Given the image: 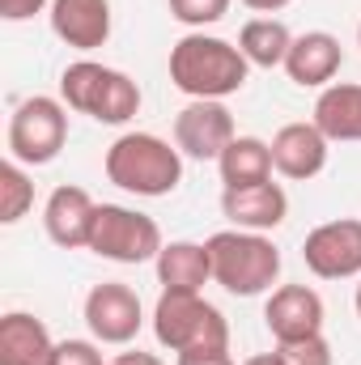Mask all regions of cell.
<instances>
[{
  "instance_id": "cell-1",
  "label": "cell",
  "mask_w": 361,
  "mask_h": 365,
  "mask_svg": "<svg viewBox=\"0 0 361 365\" xmlns=\"http://www.w3.org/2000/svg\"><path fill=\"white\" fill-rule=\"evenodd\" d=\"M247 56L238 51V43H225V38H213L204 30H191L183 34L179 43L171 47V81L175 90L187 98H230L247 86Z\"/></svg>"
},
{
  "instance_id": "cell-2",
  "label": "cell",
  "mask_w": 361,
  "mask_h": 365,
  "mask_svg": "<svg viewBox=\"0 0 361 365\" xmlns=\"http://www.w3.org/2000/svg\"><path fill=\"white\" fill-rule=\"evenodd\" d=\"M106 179L132 195H171L183 182V153L153 132H123L106 149Z\"/></svg>"
},
{
  "instance_id": "cell-3",
  "label": "cell",
  "mask_w": 361,
  "mask_h": 365,
  "mask_svg": "<svg viewBox=\"0 0 361 365\" xmlns=\"http://www.w3.org/2000/svg\"><path fill=\"white\" fill-rule=\"evenodd\" d=\"M204 247H208V259H213V280L234 297H260L280 276V251H276V242L268 234L221 230Z\"/></svg>"
},
{
  "instance_id": "cell-4",
  "label": "cell",
  "mask_w": 361,
  "mask_h": 365,
  "mask_svg": "<svg viewBox=\"0 0 361 365\" xmlns=\"http://www.w3.org/2000/svg\"><path fill=\"white\" fill-rule=\"evenodd\" d=\"M60 102L68 110H81V115L98 119V123L119 128L141 110V90L119 68H106L98 60H77L60 77Z\"/></svg>"
},
{
  "instance_id": "cell-5",
  "label": "cell",
  "mask_w": 361,
  "mask_h": 365,
  "mask_svg": "<svg viewBox=\"0 0 361 365\" xmlns=\"http://www.w3.org/2000/svg\"><path fill=\"white\" fill-rule=\"evenodd\" d=\"M153 336L171 353L230 349L225 314L213 302H204L200 293H175V289H162V297L153 306Z\"/></svg>"
},
{
  "instance_id": "cell-6",
  "label": "cell",
  "mask_w": 361,
  "mask_h": 365,
  "mask_svg": "<svg viewBox=\"0 0 361 365\" xmlns=\"http://www.w3.org/2000/svg\"><path fill=\"white\" fill-rule=\"evenodd\" d=\"M68 145V106L60 98L34 93L9 119V158L21 166H47Z\"/></svg>"
},
{
  "instance_id": "cell-7",
  "label": "cell",
  "mask_w": 361,
  "mask_h": 365,
  "mask_svg": "<svg viewBox=\"0 0 361 365\" xmlns=\"http://www.w3.org/2000/svg\"><path fill=\"white\" fill-rule=\"evenodd\" d=\"M162 230L153 217L123 208V204H98L90 234V251L111 264H149L162 255Z\"/></svg>"
},
{
  "instance_id": "cell-8",
  "label": "cell",
  "mask_w": 361,
  "mask_h": 365,
  "mask_svg": "<svg viewBox=\"0 0 361 365\" xmlns=\"http://www.w3.org/2000/svg\"><path fill=\"white\" fill-rule=\"evenodd\" d=\"M302 259L319 280L361 276V221L357 217H336V221L315 225L302 242Z\"/></svg>"
},
{
  "instance_id": "cell-9",
  "label": "cell",
  "mask_w": 361,
  "mask_h": 365,
  "mask_svg": "<svg viewBox=\"0 0 361 365\" xmlns=\"http://www.w3.org/2000/svg\"><path fill=\"white\" fill-rule=\"evenodd\" d=\"M234 140V115L225 102L213 98H191L175 115V149L191 162H217Z\"/></svg>"
},
{
  "instance_id": "cell-10",
  "label": "cell",
  "mask_w": 361,
  "mask_h": 365,
  "mask_svg": "<svg viewBox=\"0 0 361 365\" xmlns=\"http://www.w3.org/2000/svg\"><path fill=\"white\" fill-rule=\"evenodd\" d=\"M145 323L141 297L123 280H102L86 297V327L98 344H132Z\"/></svg>"
},
{
  "instance_id": "cell-11",
  "label": "cell",
  "mask_w": 361,
  "mask_h": 365,
  "mask_svg": "<svg viewBox=\"0 0 361 365\" xmlns=\"http://www.w3.org/2000/svg\"><path fill=\"white\" fill-rule=\"evenodd\" d=\"M264 323L276 344H298V340L323 336V297L310 284H280V289H272L268 306H264Z\"/></svg>"
},
{
  "instance_id": "cell-12",
  "label": "cell",
  "mask_w": 361,
  "mask_h": 365,
  "mask_svg": "<svg viewBox=\"0 0 361 365\" xmlns=\"http://www.w3.org/2000/svg\"><path fill=\"white\" fill-rule=\"evenodd\" d=\"M93 217H98V204L90 200L86 187H56L43 204V230L56 247L64 251H77V247H90V234H93Z\"/></svg>"
},
{
  "instance_id": "cell-13",
  "label": "cell",
  "mask_w": 361,
  "mask_h": 365,
  "mask_svg": "<svg viewBox=\"0 0 361 365\" xmlns=\"http://www.w3.org/2000/svg\"><path fill=\"white\" fill-rule=\"evenodd\" d=\"M340 64H345V47H340V38L327 34V30H306V34H298L293 47H289V56H285V73H289V81L302 86V90H327L332 77L340 73Z\"/></svg>"
},
{
  "instance_id": "cell-14",
  "label": "cell",
  "mask_w": 361,
  "mask_h": 365,
  "mask_svg": "<svg viewBox=\"0 0 361 365\" xmlns=\"http://www.w3.org/2000/svg\"><path fill=\"white\" fill-rule=\"evenodd\" d=\"M221 212L234 230H255L268 234L289 217V195L280 182H255V187H225L221 191Z\"/></svg>"
},
{
  "instance_id": "cell-15",
  "label": "cell",
  "mask_w": 361,
  "mask_h": 365,
  "mask_svg": "<svg viewBox=\"0 0 361 365\" xmlns=\"http://www.w3.org/2000/svg\"><path fill=\"white\" fill-rule=\"evenodd\" d=\"M327 136L315 123H285L272 136V166L293 182H306L315 175H323L327 166Z\"/></svg>"
},
{
  "instance_id": "cell-16",
  "label": "cell",
  "mask_w": 361,
  "mask_h": 365,
  "mask_svg": "<svg viewBox=\"0 0 361 365\" xmlns=\"http://www.w3.org/2000/svg\"><path fill=\"white\" fill-rule=\"evenodd\" d=\"M51 30L77 51H98L111 38V0H51Z\"/></svg>"
},
{
  "instance_id": "cell-17",
  "label": "cell",
  "mask_w": 361,
  "mask_h": 365,
  "mask_svg": "<svg viewBox=\"0 0 361 365\" xmlns=\"http://www.w3.org/2000/svg\"><path fill=\"white\" fill-rule=\"evenodd\" d=\"M0 365H56V340L43 319L9 310L0 319Z\"/></svg>"
},
{
  "instance_id": "cell-18",
  "label": "cell",
  "mask_w": 361,
  "mask_h": 365,
  "mask_svg": "<svg viewBox=\"0 0 361 365\" xmlns=\"http://www.w3.org/2000/svg\"><path fill=\"white\" fill-rule=\"evenodd\" d=\"M153 264H158L162 289H175V293H200L213 280V259L204 242H166Z\"/></svg>"
},
{
  "instance_id": "cell-19",
  "label": "cell",
  "mask_w": 361,
  "mask_h": 365,
  "mask_svg": "<svg viewBox=\"0 0 361 365\" xmlns=\"http://www.w3.org/2000/svg\"><path fill=\"white\" fill-rule=\"evenodd\" d=\"M327 140H361V86H327L310 119Z\"/></svg>"
},
{
  "instance_id": "cell-20",
  "label": "cell",
  "mask_w": 361,
  "mask_h": 365,
  "mask_svg": "<svg viewBox=\"0 0 361 365\" xmlns=\"http://www.w3.org/2000/svg\"><path fill=\"white\" fill-rule=\"evenodd\" d=\"M217 170L225 187H255L272 179V145L260 136H234L230 149L217 158Z\"/></svg>"
},
{
  "instance_id": "cell-21",
  "label": "cell",
  "mask_w": 361,
  "mask_h": 365,
  "mask_svg": "<svg viewBox=\"0 0 361 365\" xmlns=\"http://www.w3.org/2000/svg\"><path fill=\"white\" fill-rule=\"evenodd\" d=\"M293 47V34L280 17H251L238 30V51L255 68H285V56Z\"/></svg>"
},
{
  "instance_id": "cell-22",
  "label": "cell",
  "mask_w": 361,
  "mask_h": 365,
  "mask_svg": "<svg viewBox=\"0 0 361 365\" xmlns=\"http://www.w3.org/2000/svg\"><path fill=\"white\" fill-rule=\"evenodd\" d=\"M30 208H34V182L21 170V162L9 158L0 166V221L4 225H17Z\"/></svg>"
},
{
  "instance_id": "cell-23",
  "label": "cell",
  "mask_w": 361,
  "mask_h": 365,
  "mask_svg": "<svg viewBox=\"0 0 361 365\" xmlns=\"http://www.w3.org/2000/svg\"><path fill=\"white\" fill-rule=\"evenodd\" d=\"M225 13H230V0H171V17L191 30H204V26L221 21Z\"/></svg>"
},
{
  "instance_id": "cell-24",
  "label": "cell",
  "mask_w": 361,
  "mask_h": 365,
  "mask_svg": "<svg viewBox=\"0 0 361 365\" xmlns=\"http://www.w3.org/2000/svg\"><path fill=\"white\" fill-rule=\"evenodd\" d=\"M276 349L289 365H332V344L323 336H310V340H298V344H276Z\"/></svg>"
},
{
  "instance_id": "cell-25",
  "label": "cell",
  "mask_w": 361,
  "mask_h": 365,
  "mask_svg": "<svg viewBox=\"0 0 361 365\" xmlns=\"http://www.w3.org/2000/svg\"><path fill=\"white\" fill-rule=\"evenodd\" d=\"M56 365H106L98 344L90 340H60L56 344Z\"/></svg>"
},
{
  "instance_id": "cell-26",
  "label": "cell",
  "mask_w": 361,
  "mask_h": 365,
  "mask_svg": "<svg viewBox=\"0 0 361 365\" xmlns=\"http://www.w3.org/2000/svg\"><path fill=\"white\" fill-rule=\"evenodd\" d=\"M47 0H0V17L4 21H30L34 13H43Z\"/></svg>"
},
{
  "instance_id": "cell-27",
  "label": "cell",
  "mask_w": 361,
  "mask_h": 365,
  "mask_svg": "<svg viewBox=\"0 0 361 365\" xmlns=\"http://www.w3.org/2000/svg\"><path fill=\"white\" fill-rule=\"evenodd\" d=\"M175 365H234L230 349H195V353H179Z\"/></svg>"
},
{
  "instance_id": "cell-28",
  "label": "cell",
  "mask_w": 361,
  "mask_h": 365,
  "mask_svg": "<svg viewBox=\"0 0 361 365\" xmlns=\"http://www.w3.org/2000/svg\"><path fill=\"white\" fill-rule=\"evenodd\" d=\"M111 365H166L158 353H141V349H132V353H119Z\"/></svg>"
},
{
  "instance_id": "cell-29",
  "label": "cell",
  "mask_w": 361,
  "mask_h": 365,
  "mask_svg": "<svg viewBox=\"0 0 361 365\" xmlns=\"http://www.w3.org/2000/svg\"><path fill=\"white\" fill-rule=\"evenodd\" d=\"M247 9H255V13H280L285 4H293V0H243Z\"/></svg>"
},
{
  "instance_id": "cell-30",
  "label": "cell",
  "mask_w": 361,
  "mask_h": 365,
  "mask_svg": "<svg viewBox=\"0 0 361 365\" xmlns=\"http://www.w3.org/2000/svg\"><path fill=\"white\" fill-rule=\"evenodd\" d=\"M243 365H289V361H285L280 349H276V353H255V357H247Z\"/></svg>"
},
{
  "instance_id": "cell-31",
  "label": "cell",
  "mask_w": 361,
  "mask_h": 365,
  "mask_svg": "<svg viewBox=\"0 0 361 365\" xmlns=\"http://www.w3.org/2000/svg\"><path fill=\"white\" fill-rule=\"evenodd\" d=\"M353 302H357V319H361V284H357V297H353Z\"/></svg>"
},
{
  "instance_id": "cell-32",
  "label": "cell",
  "mask_w": 361,
  "mask_h": 365,
  "mask_svg": "<svg viewBox=\"0 0 361 365\" xmlns=\"http://www.w3.org/2000/svg\"><path fill=\"white\" fill-rule=\"evenodd\" d=\"M357 43H361V26H357Z\"/></svg>"
}]
</instances>
